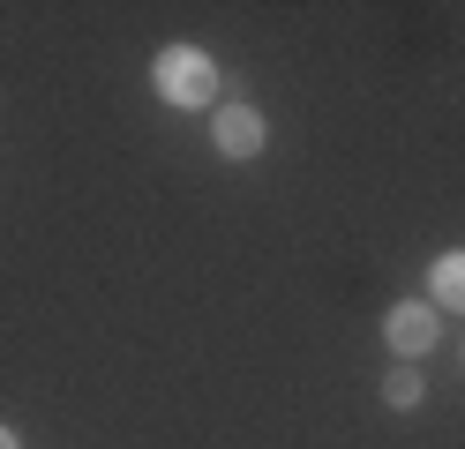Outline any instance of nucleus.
<instances>
[{
  "mask_svg": "<svg viewBox=\"0 0 465 449\" xmlns=\"http://www.w3.org/2000/svg\"><path fill=\"white\" fill-rule=\"evenodd\" d=\"M151 75H158V98L165 105H211L218 98V60L203 45H165Z\"/></svg>",
  "mask_w": 465,
  "mask_h": 449,
  "instance_id": "nucleus-1",
  "label": "nucleus"
},
{
  "mask_svg": "<svg viewBox=\"0 0 465 449\" xmlns=\"http://www.w3.org/2000/svg\"><path fill=\"white\" fill-rule=\"evenodd\" d=\"M391 352L398 359H420V352H435V337H443V315L428 307V299H405V307H391Z\"/></svg>",
  "mask_w": 465,
  "mask_h": 449,
  "instance_id": "nucleus-2",
  "label": "nucleus"
},
{
  "mask_svg": "<svg viewBox=\"0 0 465 449\" xmlns=\"http://www.w3.org/2000/svg\"><path fill=\"white\" fill-rule=\"evenodd\" d=\"M211 135H218L225 158H255V150H263V112H255V105H225Z\"/></svg>",
  "mask_w": 465,
  "mask_h": 449,
  "instance_id": "nucleus-3",
  "label": "nucleus"
},
{
  "mask_svg": "<svg viewBox=\"0 0 465 449\" xmlns=\"http://www.w3.org/2000/svg\"><path fill=\"white\" fill-rule=\"evenodd\" d=\"M428 307H458V315H465V248L435 255V269H428Z\"/></svg>",
  "mask_w": 465,
  "mask_h": 449,
  "instance_id": "nucleus-4",
  "label": "nucleus"
},
{
  "mask_svg": "<svg viewBox=\"0 0 465 449\" xmlns=\"http://www.w3.org/2000/svg\"><path fill=\"white\" fill-rule=\"evenodd\" d=\"M383 405H391V412H413V405H420V375H413V367H398V375L383 382Z\"/></svg>",
  "mask_w": 465,
  "mask_h": 449,
  "instance_id": "nucleus-5",
  "label": "nucleus"
},
{
  "mask_svg": "<svg viewBox=\"0 0 465 449\" xmlns=\"http://www.w3.org/2000/svg\"><path fill=\"white\" fill-rule=\"evenodd\" d=\"M0 449H15V434H8V427H0Z\"/></svg>",
  "mask_w": 465,
  "mask_h": 449,
  "instance_id": "nucleus-6",
  "label": "nucleus"
}]
</instances>
